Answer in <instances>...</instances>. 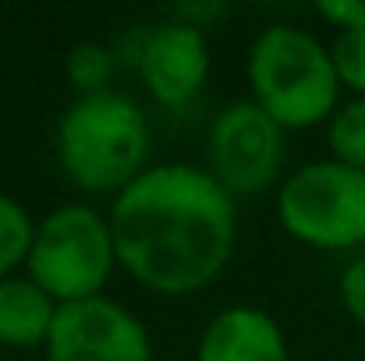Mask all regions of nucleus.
Here are the masks:
<instances>
[{
  "label": "nucleus",
  "mask_w": 365,
  "mask_h": 361,
  "mask_svg": "<svg viewBox=\"0 0 365 361\" xmlns=\"http://www.w3.org/2000/svg\"><path fill=\"white\" fill-rule=\"evenodd\" d=\"M32 238H36V224H32L29 209L21 202L0 195V280H7V273L29 258Z\"/></svg>",
  "instance_id": "9b49d317"
},
{
  "label": "nucleus",
  "mask_w": 365,
  "mask_h": 361,
  "mask_svg": "<svg viewBox=\"0 0 365 361\" xmlns=\"http://www.w3.org/2000/svg\"><path fill=\"white\" fill-rule=\"evenodd\" d=\"M57 301L29 276L0 280V344L4 347H39L50 340Z\"/></svg>",
  "instance_id": "9d476101"
},
{
  "label": "nucleus",
  "mask_w": 365,
  "mask_h": 361,
  "mask_svg": "<svg viewBox=\"0 0 365 361\" xmlns=\"http://www.w3.org/2000/svg\"><path fill=\"white\" fill-rule=\"evenodd\" d=\"M330 61H334L337 82L344 89L365 93V28H359V32H341L337 43H334V50H330Z\"/></svg>",
  "instance_id": "4468645a"
},
{
  "label": "nucleus",
  "mask_w": 365,
  "mask_h": 361,
  "mask_svg": "<svg viewBox=\"0 0 365 361\" xmlns=\"http://www.w3.org/2000/svg\"><path fill=\"white\" fill-rule=\"evenodd\" d=\"M145 114L121 93L82 96L57 124V159L82 192H114L145 174Z\"/></svg>",
  "instance_id": "f03ea898"
},
{
  "label": "nucleus",
  "mask_w": 365,
  "mask_h": 361,
  "mask_svg": "<svg viewBox=\"0 0 365 361\" xmlns=\"http://www.w3.org/2000/svg\"><path fill=\"white\" fill-rule=\"evenodd\" d=\"M25 266L29 280L39 283L57 305L100 298L118 266L110 220L89 206L53 209L43 224H36Z\"/></svg>",
  "instance_id": "20e7f679"
},
{
  "label": "nucleus",
  "mask_w": 365,
  "mask_h": 361,
  "mask_svg": "<svg viewBox=\"0 0 365 361\" xmlns=\"http://www.w3.org/2000/svg\"><path fill=\"white\" fill-rule=\"evenodd\" d=\"M46 361H153V347L145 326L100 294L57 308Z\"/></svg>",
  "instance_id": "0eeeda50"
},
{
  "label": "nucleus",
  "mask_w": 365,
  "mask_h": 361,
  "mask_svg": "<svg viewBox=\"0 0 365 361\" xmlns=\"http://www.w3.org/2000/svg\"><path fill=\"white\" fill-rule=\"evenodd\" d=\"M114 71H118V57H114V50H107L100 43H78L68 53V82L82 96L107 93Z\"/></svg>",
  "instance_id": "f8f14e48"
},
{
  "label": "nucleus",
  "mask_w": 365,
  "mask_h": 361,
  "mask_svg": "<svg viewBox=\"0 0 365 361\" xmlns=\"http://www.w3.org/2000/svg\"><path fill=\"white\" fill-rule=\"evenodd\" d=\"M330 149L337 163L365 170V100L348 103L330 124Z\"/></svg>",
  "instance_id": "ddd939ff"
},
{
  "label": "nucleus",
  "mask_w": 365,
  "mask_h": 361,
  "mask_svg": "<svg viewBox=\"0 0 365 361\" xmlns=\"http://www.w3.org/2000/svg\"><path fill=\"white\" fill-rule=\"evenodd\" d=\"M284 127L252 100L227 107L210 127V174L231 199L266 192L284 167Z\"/></svg>",
  "instance_id": "423d86ee"
},
{
  "label": "nucleus",
  "mask_w": 365,
  "mask_h": 361,
  "mask_svg": "<svg viewBox=\"0 0 365 361\" xmlns=\"http://www.w3.org/2000/svg\"><path fill=\"white\" fill-rule=\"evenodd\" d=\"M248 82L252 103H259L284 131L327 120L341 96L330 50L316 36L287 25H273L252 43Z\"/></svg>",
  "instance_id": "7ed1b4c3"
},
{
  "label": "nucleus",
  "mask_w": 365,
  "mask_h": 361,
  "mask_svg": "<svg viewBox=\"0 0 365 361\" xmlns=\"http://www.w3.org/2000/svg\"><path fill=\"white\" fill-rule=\"evenodd\" d=\"M316 11L337 25L341 32H359L365 28V0H319Z\"/></svg>",
  "instance_id": "dca6fc26"
},
{
  "label": "nucleus",
  "mask_w": 365,
  "mask_h": 361,
  "mask_svg": "<svg viewBox=\"0 0 365 361\" xmlns=\"http://www.w3.org/2000/svg\"><path fill=\"white\" fill-rule=\"evenodd\" d=\"M341 301L348 315L365 326V258H355L341 276Z\"/></svg>",
  "instance_id": "2eb2a0df"
},
{
  "label": "nucleus",
  "mask_w": 365,
  "mask_h": 361,
  "mask_svg": "<svg viewBox=\"0 0 365 361\" xmlns=\"http://www.w3.org/2000/svg\"><path fill=\"white\" fill-rule=\"evenodd\" d=\"M277 216L312 248H355L365 241V170L337 159L309 163L287 177Z\"/></svg>",
  "instance_id": "39448f33"
},
{
  "label": "nucleus",
  "mask_w": 365,
  "mask_h": 361,
  "mask_svg": "<svg viewBox=\"0 0 365 361\" xmlns=\"http://www.w3.org/2000/svg\"><path fill=\"white\" fill-rule=\"evenodd\" d=\"M195 361H287V340L266 312L238 305L206 326Z\"/></svg>",
  "instance_id": "1a4fd4ad"
},
{
  "label": "nucleus",
  "mask_w": 365,
  "mask_h": 361,
  "mask_svg": "<svg viewBox=\"0 0 365 361\" xmlns=\"http://www.w3.org/2000/svg\"><path fill=\"white\" fill-rule=\"evenodd\" d=\"M118 266L142 287L181 298L210 287L231 262L238 213L213 174L167 163L135 177L110 206Z\"/></svg>",
  "instance_id": "f257e3e1"
},
{
  "label": "nucleus",
  "mask_w": 365,
  "mask_h": 361,
  "mask_svg": "<svg viewBox=\"0 0 365 361\" xmlns=\"http://www.w3.org/2000/svg\"><path fill=\"white\" fill-rule=\"evenodd\" d=\"M138 71L156 103L185 107L188 100H195L210 75V46L202 28L178 18L153 28L142 43Z\"/></svg>",
  "instance_id": "6e6552de"
}]
</instances>
